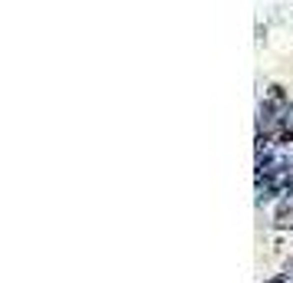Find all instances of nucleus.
<instances>
[{"instance_id":"nucleus-1","label":"nucleus","mask_w":293,"mask_h":283,"mask_svg":"<svg viewBox=\"0 0 293 283\" xmlns=\"http://www.w3.org/2000/svg\"><path fill=\"white\" fill-rule=\"evenodd\" d=\"M267 99H274V102H286V92H284V86H280V82H274V86L267 89Z\"/></svg>"}]
</instances>
